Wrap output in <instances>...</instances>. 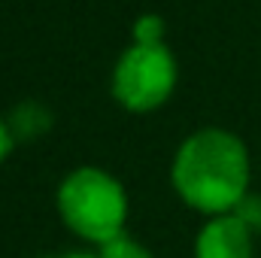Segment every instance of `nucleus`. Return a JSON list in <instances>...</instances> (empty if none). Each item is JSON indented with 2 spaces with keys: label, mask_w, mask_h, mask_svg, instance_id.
I'll return each mask as SVG.
<instances>
[{
  "label": "nucleus",
  "mask_w": 261,
  "mask_h": 258,
  "mask_svg": "<svg viewBox=\"0 0 261 258\" xmlns=\"http://www.w3.org/2000/svg\"><path fill=\"white\" fill-rule=\"evenodd\" d=\"M12 146H15V137H12V128H9L6 116H0V164H3L6 158H9Z\"/></svg>",
  "instance_id": "obj_9"
},
{
  "label": "nucleus",
  "mask_w": 261,
  "mask_h": 258,
  "mask_svg": "<svg viewBox=\"0 0 261 258\" xmlns=\"http://www.w3.org/2000/svg\"><path fill=\"white\" fill-rule=\"evenodd\" d=\"M6 122H9L15 140H37L52 128V113L40 100H24L6 116Z\"/></svg>",
  "instance_id": "obj_5"
},
{
  "label": "nucleus",
  "mask_w": 261,
  "mask_h": 258,
  "mask_svg": "<svg viewBox=\"0 0 261 258\" xmlns=\"http://www.w3.org/2000/svg\"><path fill=\"white\" fill-rule=\"evenodd\" d=\"M55 207L67 231L91 246H103L122 237L130 216V200L122 179L94 164L73 167L58 183Z\"/></svg>",
  "instance_id": "obj_2"
},
{
  "label": "nucleus",
  "mask_w": 261,
  "mask_h": 258,
  "mask_svg": "<svg viewBox=\"0 0 261 258\" xmlns=\"http://www.w3.org/2000/svg\"><path fill=\"white\" fill-rule=\"evenodd\" d=\"M234 213L246 222V228H249L252 234H261V194L249 192L243 200H240V207H237Z\"/></svg>",
  "instance_id": "obj_8"
},
{
  "label": "nucleus",
  "mask_w": 261,
  "mask_h": 258,
  "mask_svg": "<svg viewBox=\"0 0 261 258\" xmlns=\"http://www.w3.org/2000/svg\"><path fill=\"white\" fill-rule=\"evenodd\" d=\"M176 82H179V64L167 43L161 46L130 43L116 58L110 73L113 100L130 116H149L161 110L173 97Z\"/></svg>",
  "instance_id": "obj_3"
},
{
  "label": "nucleus",
  "mask_w": 261,
  "mask_h": 258,
  "mask_svg": "<svg viewBox=\"0 0 261 258\" xmlns=\"http://www.w3.org/2000/svg\"><path fill=\"white\" fill-rule=\"evenodd\" d=\"M252 183L249 146L219 125L192 131L173 152L170 189L200 216H225L240 207Z\"/></svg>",
  "instance_id": "obj_1"
},
{
  "label": "nucleus",
  "mask_w": 261,
  "mask_h": 258,
  "mask_svg": "<svg viewBox=\"0 0 261 258\" xmlns=\"http://www.w3.org/2000/svg\"><path fill=\"white\" fill-rule=\"evenodd\" d=\"M40 258H100L97 252H85V249H73V252H64V255H40Z\"/></svg>",
  "instance_id": "obj_10"
},
{
  "label": "nucleus",
  "mask_w": 261,
  "mask_h": 258,
  "mask_svg": "<svg viewBox=\"0 0 261 258\" xmlns=\"http://www.w3.org/2000/svg\"><path fill=\"white\" fill-rule=\"evenodd\" d=\"M97 255L100 258H155L140 240H134L128 234H122V237H116V240L97 246Z\"/></svg>",
  "instance_id": "obj_7"
},
{
  "label": "nucleus",
  "mask_w": 261,
  "mask_h": 258,
  "mask_svg": "<svg viewBox=\"0 0 261 258\" xmlns=\"http://www.w3.org/2000/svg\"><path fill=\"white\" fill-rule=\"evenodd\" d=\"M255 234L237 213L210 216L195 234L192 258H252Z\"/></svg>",
  "instance_id": "obj_4"
},
{
  "label": "nucleus",
  "mask_w": 261,
  "mask_h": 258,
  "mask_svg": "<svg viewBox=\"0 0 261 258\" xmlns=\"http://www.w3.org/2000/svg\"><path fill=\"white\" fill-rule=\"evenodd\" d=\"M167 21L158 15V12H143L134 18L130 24V43H140V46H161L167 43Z\"/></svg>",
  "instance_id": "obj_6"
}]
</instances>
